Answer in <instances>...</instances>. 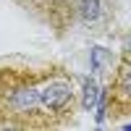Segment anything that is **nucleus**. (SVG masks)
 <instances>
[{"instance_id": "f257e3e1", "label": "nucleus", "mask_w": 131, "mask_h": 131, "mask_svg": "<svg viewBox=\"0 0 131 131\" xmlns=\"http://www.w3.org/2000/svg\"><path fill=\"white\" fill-rule=\"evenodd\" d=\"M76 84L58 63H0V128H60L76 115Z\"/></svg>"}, {"instance_id": "f03ea898", "label": "nucleus", "mask_w": 131, "mask_h": 131, "mask_svg": "<svg viewBox=\"0 0 131 131\" xmlns=\"http://www.w3.org/2000/svg\"><path fill=\"white\" fill-rule=\"evenodd\" d=\"M16 3L58 34L81 24H94L102 16V0H16Z\"/></svg>"}, {"instance_id": "7ed1b4c3", "label": "nucleus", "mask_w": 131, "mask_h": 131, "mask_svg": "<svg viewBox=\"0 0 131 131\" xmlns=\"http://www.w3.org/2000/svg\"><path fill=\"white\" fill-rule=\"evenodd\" d=\"M110 115L113 121L131 115V50H126L115 63L113 79L107 84V92L102 94V107H100V121Z\"/></svg>"}, {"instance_id": "20e7f679", "label": "nucleus", "mask_w": 131, "mask_h": 131, "mask_svg": "<svg viewBox=\"0 0 131 131\" xmlns=\"http://www.w3.org/2000/svg\"><path fill=\"white\" fill-rule=\"evenodd\" d=\"M94 97H97V84L92 81V79H86L84 81V107H86V110H89V107H92V102H94Z\"/></svg>"}, {"instance_id": "39448f33", "label": "nucleus", "mask_w": 131, "mask_h": 131, "mask_svg": "<svg viewBox=\"0 0 131 131\" xmlns=\"http://www.w3.org/2000/svg\"><path fill=\"white\" fill-rule=\"evenodd\" d=\"M126 128H131V123H128V126H126Z\"/></svg>"}]
</instances>
